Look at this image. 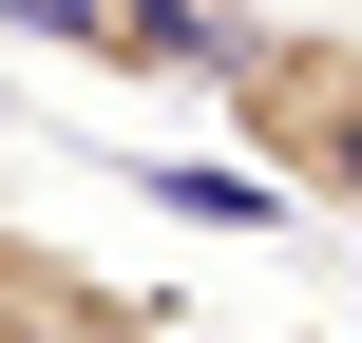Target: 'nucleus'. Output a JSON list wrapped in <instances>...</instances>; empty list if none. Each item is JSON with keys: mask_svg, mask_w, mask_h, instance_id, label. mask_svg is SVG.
<instances>
[{"mask_svg": "<svg viewBox=\"0 0 362 343\" xmlns=\"http://www.w3.org/2000/svg\"><path fill=\"white\" fill-rule=\"evenodd\" d=\"M210 134H229V172H248L267 210H325V229H362V19L267 0V19L210 57Z\"/></svg>", "mask_w": 362, "mask_h": 343, "instance_id": "obj_1", "label": "nucleus"}, {"mask_svg": "<svg viewBox=\"0 0 362 343\" xmlns=\"http://www.w3.org/2000/svg\"><path fill=\"white\" fill-rule=\"evenodd\" d=\"M0 343H172V286H134V267L0 210Z\"/></svg>", "mask_w": 362, "mask_h": 343, "instance_id": "obj_3", "label": "nucleus"}, {"mask_svg": "<svg viewBox=\"0 0 362 343\" xmlns=\"http://www.w3.org/2000/svg\"><path fill=\"white\" fill-rule=\"evenodd\" d=\"M0 38H38V57L115 76V95H210V57H229V19H210V0H0Z\"/></svg>", "mask_w": 362, "mask_h": 343, "instance_id": "obj_2", "label": "nucleus"}, {"mask_svg": "<svg viewBox=\"0 0 362 343\" xmlns=\"http://www.w3.org/2000/svg\"><path fill=\"white\" fill-rule=\"evenodd\" d=\"M172 343H325V325H172Z\"/></svg>", "mask_w": 362, "mask_h": 343, "instance_id": "obj_4", "label": "nucleus"}]
</instances>
